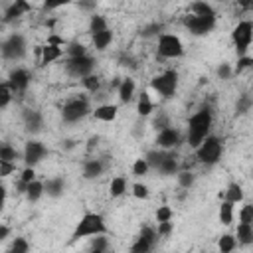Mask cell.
<instances>
[{
    "label": "cell",
    "instance_id": "cell-1",
    "mask_svg": "<svg viewBox=\"0 0 253 253\" xmlns=\"http://www.w3.org/2000/svg\"><path fill=\"white\" fill-rule=\"evenodd\" d=\"M213 125V117L210 107H202L188 119V128H186V142L196 150L208 136Z\"/></svg>",
    "mask_w": 253,
    "mask_h": 253
},
{
    "label": "cell",
    "instance_id": "cell-2",
    "mask_svg": "<svg viewBox=\"0 0 253 253\" xmlns=\"http://www.w3.org/2000/svg\"><path fill=\"white\" fill-rule=\"evenodd\" d=\"M109 233V227L105 223V217L97 211H85L81 215V219L77 221L73 233H71V239L69 243H75L79 239H85V237H97V235H107Z\"/></svg>",
    "mask_w": 253,
    "mask_h": 253
},
{
    "label": "cell",
    "instance_id": "cell-3",
    "mask_svg": "<svg viewBox=\"0 0 253 253\" xmlns=\"http://www.w3.org/2000/svg\"><path fill=\"white\" fill-rule=\"evenodd\" d=\"M221 152H223L221 138L215 136V134H210V136L196 148V158H198V162L204 164V166H213V164L219 162Z\"/></svg>",
    "mask_w": 253,
    "mask_h": 253
},
{
    "label": "cell",
    "instance_id": "cell-4",
    "mask_svg": "<svg viewBox=\"0 0 253 253\" xmlns=\"http://www.w3.org/2000/svg\"><path fill=\"white\" fill-rule=\"evenodd\" d=\"M150 87L162 97V99H172L178 91V71L176 69H166L160 75L150 79Z\"/></svg>",
    "mask_w": 253,
    "mask_h": 253
},
{
    "label": "cell",
    "instance_id": "cell-5",
    "mask_svg": "<svg viewBox=\"0 0 253 253\" xmlns=\"http://www.w3.org/2000/svg\"><path fill=\"white\" fill-rule=\"evenodd\" d=\"M0 51H2V57H4V59H10V61H20V59H24L26 53H28L26 38H24L22 34H18V32L10 34L8 38L2 40Z\"/></svg>",
    "mask_w": 253,
    "mask_h": 253
},
{
    "label": "cell",
    "instance_id": "cell-6",
    "mask_svg": "<svg viewBox=\"0 0 253 253\" xmlns=\"http://www.w3.org/2000/svg\"><path fill=\"white\" fill-rule=\"evenodd\" d=\"M231 40H233V47L237 51L239 57H243L253 42V22L251 20H239L237 26L231 32Z\"/></svg>",
    "mask_w": 253,
    "mask_h": 253
},
{
    "label": "cell",
    "instance_id": "cell-7",
    "mask_svg": "<svg viewBox=\"0 0 253 253\" xmlns=\"http://www.w3.org/2000/svg\"><path fill=\"white\" fill-rule=\"evenodd\" d=\"M91 113V105L85 97H73L61 107V119L65 123H77Z\"/></svg>",
    "mask_w": 253,
    "mask_h": 253
},
{
    "label": "cell",
    "instance_id": "cell-8",
    "mask_svg": "<svg viewBox=\"0 0 253 253\" xmlns=\"http://www.w3.org/2000/svg\"><path fill=\"white\" fill-rule=\"evenodd\" d=\"M95 57L91 55H83V57H67L63 67H65V73L71 75V77H77V79H85L87 75L93 73L95 69Z\"/></svg>",
    "mask_w": 253,
    "mask_h": 253
},
{
    "label": "cell",
    "instance_id": "cell-9",
    "mask_svg": "<svg viewBox=\"0 0 253 253\" xmlns=\"http://www.w3.org/2000/svg\"><path fill=\"white\" fill-rule=\"evenodd\" d=\"M156 49H158V55L166 57V59H176V57L184 55V43L174 34H162L158 38V47Z\"/></svg>",
    "mask_w": 253,
    "mask_h": 253
},
{
    "label": "cell",
    "instance_id": "cell-10",
    "mask_svg": "<svg viewBox=\"0 0 253 253\" xmlns=\"http://www.w3.org/2000/svg\"><path fill=\"white\" fill-rule=\"evenodd\" d=\"M215 22H217V18H200V16H194V14L184 16V20H182L184 28L192 36H206V34H210L215 28Z\"/></svg>",
    "mask_w": 253,
    "mask_h": 253
},
{
    "label": "cell",
    "instance_id": "cell-11",
    "mask_svg": "<svg viewBox=\"0 0 253 253\" xmlns=\"http://www.w3.org/2000/svg\"><path fill=\"white\" fill-rule=\"evenodd\" d=\"M45 154H47V148H45L43 142H40V140H28L26 146H24L22 158H24V164L26 166H36L38 162L43 160Z\"/></svg>",
    "mask_w": 253,
    "mask_h": 253
},
{
    "label": "cell",
    "instance_id": "cell-12",
    "mask_svg": "<svg viewBox=\"0 0 253 253\" xmlns=\"http://www.w3.org/2000/svg\"><path fill=\"white\" fill-rule=\"evenodd\" d=\"M30 79H32V77H30V71H28V69H24V67H16V69L10 71L8 79H4V81L8 83V87L12 89V93L16 95V93H24V91L28 89Z\"/></svg>",
    "mask_w": 253,
    "mask_h": 253
},
{
    "label": "cell",
    "instance_id": "cell-13",
    "mask_svg": "<svg viewBox=\"0 0 253 253\" xmlns=\"http://www.w3.org/2000/svg\"><path fill=\"white\" fill-rule=\"evenodd\" d=\"M180 142H182V134L174 126H168V128H164L156 134V146L160 150H174Z\"/></svg>",
    "mask_w": 253,
    "mask_h": 253
},
{
    "label": "cell",
    "instance_id": "cell-14",
    "mask_svg": "<svg viewBox=\"0 0 253 253\" xmlns=\"http://www.w3.org/2000/svg\"><path fill=\"white\" fill-rule=\"evenodd\" d=\"M32 12V4L26 2V0H14L10 2L6 8H4V14H2V24H10L14 20H18L20 16Z\"/></svg>",
    "mask_w": 253,
    "mask_h": 253
},
{
    "label": "cell",
    "instance_id": "cell-15",
    "mask_svg": "<svg viewBox=\"0 0 253 253\" xmlns=\"http://www.w3.org/2000/svg\"><path fill=\"white\" fill-rule=\"evenodd\" d=\"M22 121H24L26 130L32 132V134L40 132L42 126H43V117H42V113L36 111V109H24V113H22Z\"/></svg>",
    "mask_w": 253,
    "mask_h": 253
},
{
    "label": "cell",
    "instance_id": "cell-16",
    "mask_svg": "<svg viewBox=\"0 0 253 253\" xmlns=\"http://www.w3.org/2000/svg\"><path fill=\"white\" fill-rule=\"evenodd\" d=\"M105 168H107V164L101 158H87V160H83L81 172H83L85 180H95L105 172Z\"/></svg>",
    "mask_w": 253,
    "mask_h": 253
},
{
    "label": "cell",
    "instance_id": "cell-17",
    "mask_svg": "<svg viewBox=\"0 0 253 253\" xmlns=\"http://www.w3.org/2000/svg\"><path fill=\"white\" fill-rule=\"evenodd\" d=\"M117 115H119V107L113 103H103V105L95 107V111H93V117L103 123H113L117 119Z\"/></svg>",
    "mask_w": 253,
    "mask_h": 253
},
{
    "label": "cell",
    "instance_id": "cell-18",
    "mask_svg": "<svg viewBox=\"0 0 253 253\" xmlns=\"http://www.w3.org/2000/svg\"><path fill=\"white\" fill-rule=\"evenodd\" d=\"M158 172L162 176H174V174L180 172L178 170V154L174 150H166V156H164L162 164L158 166Z\"/></svg>",
    "mask_w": 253,
    "mask_h": 253
},
{
    "label": "cell",
    "instance_id": "cell-19",
    "mask_svg": "<svg viewBox=\"0 0 253 253\" xmlns=\"http://www.w3.org/2000/svg\"><path fill=\"white\" fill-rule=\"evenodd\" d=\"M43 186H45V194L49 198H59L65 192V178H61V176L49 178V180L43 182Z\"/></svg>",
    "mask_w": 253,
    "mask_h": 253
},
{
    "label": "cell",
    "instance_id": "cell-20",
    "mask_svg": "<svg viewBox=\"0 0 253 253\" xmlns=\"http://www.w3.org/2000/svg\"><path fill=\"white\" fill-rule=\"evenodd\" d=\"M134 91H136V83H134V79L132 77H125L123 79V83H121V87H119V101L121 103H130L132 101V97H134Z\"/></svg>",
    "mask_w": 253,
    "mask_h": 253
},
{
    "label": "cell",
    "instance_id": "cell-21",
    "mask_svg": "<svg viewBox=\"0 0 253 253\" xmlns=\"http://www.w3.org/2000/svg\"><path fill=\"white\" fill-rule=\"evenodd\" d=\"M63 55V47H57V45H42V57H40V65H47L55 59H59Z\"/></svg>",
    "mask_w": 253,
    "mask_h": 253
},
{
    "label": "cell",
    "instance_id": "cell-22",
    "mask_svg": "<svg viewBox=\"0 0 253 253\" xmlns=\"http://www.w3.org/2000/svg\"><path fill=\"white\" fill-rule=\"evenodd\" d=\"M243 188H241V184H237V182H229L227 184V188H225V192H223V200H227V202H231L233 206L235 204H241L243 202Z\"/></svg>",
    "mask_w": 253,
    "mask_h": 253
},
{
    "label": "cell",
    "instance_id": "cell-23",
    "mask_svg": "<svg viewBox=\"0 0 253 253\" xmlns=\"http://www.w3.org/2000/svg\"><path fill=\"white\" fill-rule=\"evenodd\" d=\"M152 111H154V103H152L148 91H142L136 101V113H138V117H148V115H152Z\"/></svg>",
    "mask_w": 253,
    "mask_h": 253
},
{
    "label": "cell",
    "instance_id": "cell-24",
    "mask_svg": "<svg viewBox=\"0 0 253 253\" xmlns=\"http://www.w3.org/2000/svg\"><path fill=\"white\" fill-rule=\"evenodd\" d=\"M235 239L239 245H253V225L251 223H239L235 231Z\"/></svg>",
    "mask_w": 253,
    "mask_h": 253
},
{
    "label": "cell",
    "instance_id": "cell-25",
    "mask_svg": "<svg viewBox=\"0 0 253 253\" xmlns=\"http://www.w3.org/2000/svg\"><path fill=\"white\" fill-rule=\"evenodd\" d=\"M190 10H192V14H194V16H200V18H217V16H215L213 6H211V4H208V2H204V0L194 2V4L190 6Z\"/></svg>",
    "mask_w": 253,
    "mask_h": 253
},
{
    "label": "cell",
    "instance_id": "cell-26",
    "mask_svg": "<svg viewBox=\"0 0 253 253\" xmlns=\"http://www.w3.org/2000/svg\"><path fill=\"white\" fill-rule=\"evenodd\" d=\"M45 194V186H43V182H40V180H34L32 184H28V190H26V200L28 202H38L42 196Z\"/></svg>",
    "mask_w": 253,
    "mask_h": 253
},
{
    "label": "cell",
    "instance_id": "cell-27",
    "mask_svg": "<svg viewBox=\"0 0 253 253\" xmlns=\"http://www.w3.org/2000/svg\"><path fill=\"white\" fill-rule=\"evenodd\" d=\"M217 217H219V223L221 225H231V221H233V204L227 202V200H221Z\"/></svg>",
    "mask_w": 253,
    "mask_h": 253
},
{
    "label": "cell",
    "instance_id": "cell-28",
    "mask_svg": "<svg viewBox=\"0 0 253 253\" xmlns=\"http://www.w3.org/2000/svg\"><path fill=\"white\" fill-rule=\"evenodd\" d=\"M162 34H166L164 32V24L162 22H150V24H146L142 30H140V38H160Z\"/></svg>",
    "mask_w": 253,
    "mask_h": 253
},
{
    "label": "cell",
    "instance_id": "cell-29",
    "mask_svg": "<svg viewBox=\"0 0 253 253\" xmlns=\"http://www.w3.org/2000/svg\"><path fill=\"white\" fill-rule=\"evenodd\" d=\"M105 30H109L105 16H101V14H91V18H89V32H91V36L101 34V32H105Z\"/></svg>",
    "mask_w": 253,
    "mask_h": 253
},
{
    "label": "cell",
    "instance_id": "cell-30",
    "mask_svg": "<svg viewBox=\"0 0 253 253\" xmlns=\"http://www.w3.org/2000/svg\"><path fill=\"white\" fill-rule=\"evenodd\" d=\"M91 38H93V45H95V49L103 51V49H107V47L111 45V42H113V32H111V30H105V32L95 34V36H91Z\"/></svg>",
    "mask_w": 253,
    "mask_h": 253
},
{
    "label": "cell",
    "instance_id": "cell-31",
    "mask_svg": "<svg viewBox=\"0 0 253 253\" xmlns=\"http://www.w3.org/2000/svg\"><path fill=\"white\" fill-rule=\"evenodd\" d=\"M125 192H126V180H125L123 176H115V178L111 180V184H109V194H111V198H121Z\"/></svg>",
    "mask_w": 253,
    "mask_h": 253
},
{
    "label": "cell",
    "instance_id": "cell-32",
    "mask_svg": "<svg viewBox=\"0 0 253 253\" xmlns=\"http://www.w3.org/2000/svg\"><path fill=\"white\" fill-rule=\"evenodd\" d=\"M164 156H166V150H160V148H152V150H148V152L144 154V158H146L148 166H150V168H154V170H158V166L162 164Z\"/></svg>",
    "mask_w": 253,
    "mask_h": 253
},
{
    "label": "cell",
    "instance_id": "cell-33",
    "mask_svg": "<svg viewBox=\"0 0 253 253\" xmlns=\"http://www.w3.org/2000/svg\"><path fill=\"white\" fill-rule=\"evenodd\" d=\"M235 245H237V239H235V235H231V233H223V235L217 239V249H219V253H231V251L235 249Z\"/></svg>",
    "mask_w": 253,
    "mask_h": 253
},
{
    "label": "cell",
    "instance_id": "cell-34",
    "mask_svg": "<svg viewBox=\"0 0 253 253\" xmlns=\"http://www.w3.org/2000/svg\"><path fill=\"white\" fill-rule=\"evenodd\" d=\"M6 253H30V243L26 237H14V241L10 243V247L6 249Z\"/></svg>",
    "mask_w": 253,
    "mask_h": 253
},
{
    "label": "cell",
    "instance_id": "cell-35",
    "mask_svg": "<svg viewBox=\"0 0 253 253\" xmlns=\"http://www.w3.org/2000/svg\"><path fill=\"white\" fill-rule=\"evenodd\" d=\"M176 180H178V186H180V188L190 190V188L194 186V182H196V176H194L190 170H180V172L176 174Z\"/></svg>",
    "mask_w": 253,
    "mask_h": 253
},
{
    "label": "cell",
    "instance_id": "cell-36",
    "mask_svg": "<svg viewBox=\"0 0 253 253\" xmlns=\"http://www.w3.org/2000/svg\"><path fill=\"white\" fill-rule=\"evenodd\" d=\"M65 55L67 57H83V55H87V47L81 42H71L65 47Z\"/></svg>",
    "mask_w": 253,
    "mask_h": 253
},
{
    "label": "cell",
    "instance_id": "cell-37",
    "mask_svg": "<svg viewBox=\"0 0 253 253\" xmlns=\"http://www.w3.org/2000/svg\"><path fill=\"white\" fill-rule=\"evenodd\" d=\"M16 158H18V150L8 142H4L0 146V162H16Z\"/></svg>",
    "mask_w": 253,
    "mask_h": 253
},
{
    "label": "cell",
    "instance_id": "cell-38",
    "mask_svg": "<svg viewBox=\"0 0 253 253\" xmlns=\"http://www.w3.org/2000/svg\"><path fill=\"white\" fill-rule=\"evenodd\" d=\"M251 107H253V97L245 93V95H241V97L237 99V103H235V115H245Z\"/></svg>",
    "mask_w": 253,
    "mask_h": 253
},
{
    "label": "cell",
    "instance_id": "cell-39",
    "mask_svg": "<svg viewBox=\"0 0 253 253\" xmlns=\"http://www.w3.org/2000/svg\"><path fill=\"white\" fill-rule=\"evenodd\" d=\"M81 85H83L89 93H97V91L101 89V79H99V75L91 73V75H87L85 79H81Z\"/></svg>",
    "mask_w": 253,
    "mask_h": 253
},
{
    "label": "cell",
    "instance_id": "cell-40",
    "mask_svg": "<svg viewBox=\"0 0 253 253\" xmlns=\"http://www.w3.org/2000/svg\"><path fill=\"white\" fill-rule=\"evenodd\" d=\"M152 243H148L146 239H142V237H136L134 239V243L130 245V249H128V253H150L152 251Z\"/></svg>",
    "mask_w": 253,
    "mask_h": 253
},
{
    "label": "cell",
    "instance_id": "cell-41",
    "mask_svg": "<svg viewBox=\"0 0 253 253\" xmlns=\"http://www.w3.org/2000/svg\"><path fill=\"white\" fill-rule=\"evenodd\" d=\"M148 170H150V166H148L146 158H136V160H134V164H132V176H136V178L146 176Z\"/></svg>",
    "mask_w": 253,
    "mask_h": 253
},
{
    "label": "cell",
    "instance_id": "cell-42",
    "mask_svg": "<svg viewBox=\"0 0 253 253\" xmlns=\"http://www.w3.org/2000/svg\"><path fill=\"white\" fill-rule=\"evenodd\" d=\"M138 237H142V239H146L148 243H152V245H156V241H158V231L152 227V225H142V229H140V233H138Z\"/></svg>",
    "mask_w": 253,
    "mask_h": 253
},
{
    "label": "cell",
    "instance_id": "cell-43",
    "mask_svg": "<svg viewBox=\"0 0 253 253\" xmlns=\"http://www.w3.org/2000/svg\"><path fill=\"white\" fill-rule=\"evenodd\" d=\"M12 89L8 87V83L6 81H2V85H0V109H6L8 105H10V101H12Z\"/></svg>",
    "mask_w": 253,
    "mask_h": 253
},
{
    "label": "cell",
    "instance_id": "cell-44",
    "mask_svg": "<svg viewBox=\"0 0 253 253\" xmlns=\"http://www.w3.org/2000/svg\"><path fill=\"white\" fill-rule=\"evenodd\" d=\"M132 196H134L136 200H148L150 190H148L146 184H142V182H134V184H132Z\"/></svg>",
    "mask_w": 253,
    "mask_h": 253
},
{
    "label": "cell",
    "instance_id": "cell-45",
    "mask_svg": "<svg viewBox=\"0 0 253 253\" xmlns=\"http://www.w3.org/2000/svg\"><path fill=\"white\" fill-rule=\"evenodd\" d=\"M251 67H253V57L251 55H243V57L237 59V65L233 67V75H239V73H243L245 69H251Z\"/></svg>",
    "mask_w": 253,
    "mask_h": 253
},
{
    "label": "cell",
    "instance_id": "cell-46",
    "mask_svg": "<svg viewBox=\"0 0 253 253\" xmlns=\"http://www.w3.org/2000/svg\"><path fill=\"white\" fill-rule=\"evenodd\" d=\"M215 75H217L219 79L227 81V79H231V77H233V67H231L227 61H221V63L217 65V69H215Z\"/></svg>",
    "mask_w": 253,
    "mask_h": 253
},
{
    "label": "cell",
    "instance_id": "cell-47",
    "mask_svg": "<svg viewBox=\"0 0 253 253\" xmlns=\"http://www.w3.org/2000/svg\"><path fill=\"white\" fill-rule=\"evenodd\" d=\"M172 215H174V211H172L170 206H160V208L156 210V213H154V217H156L158 223H162V221H172Z\"/></svg>",
    "mask_w": 253,
    "mask_h": 253
},
{
    "label": "cell",
    "instance_id": "cell-48",
    "mask_svg": "<svg viewBox=\"0 0 253 253\" xmlns=\"http://www.w3.org/2000/svg\"><path fill=\"white\" fill-rule=\"evenodd\" d=\"M239 223H251L253 225V204H245L239 210Z\"/></svg>",
    "mask_w": 253,
    "mask_h": 253
},
{
    "label": "cell",
    "instance_id": "cell-49",
    "mask_svg": "<svg viewBox=\"0 0 253 253\" xmlns=\"http://www.w3.org/2000/svg\"><path fill=\"white\" fill-rule=\"evenodd\" d=\"M152 126H154L158 132L164 130V128H168V126H170V119H168V115L158 113V117H154V121H152Z\"/></svg>",
    "mask_w": 253,
    "mask_h": 253
},
{
    "label": "cell",
    "instance_id": "cell-50",
    "mask_svg": "<svg viewBox=\"0 0 253 253\" xmlns=\"http://www.w3.org/2000/svg\"><path fill=\"white\" fill-rule=\"evenodd\" d=\"M91 249H97V251L107 253V249H109V241H107V237H105V235H97V237H93V239H91Z\"/></svg>",
    "mask_w": 253,
    "mask_h": 253
},
{
    "label": "cell",
    "instance_id": "cell-51",
    "mask_svg": "<svg viewBox=\"0 0 253 253\" xmlns=\"http://www.w3.org/2000/svg\"><path fill=\"white\" fill-rule=\"evenodd\" d=\"M20 180L26 182V184H32L36 180V168L34 166H26L22 172H20Z\"/></svg>",
    "mask_w": 253,
    "mask_h": 253
},
{
    "label": "cell",
    "instance_id": "cell-52",
    "mask_svg": "<svg viewBox=\"0 0 253 253\" xmlns=\"http://www.w3.org/2000/svg\"><path fill=\"white\" fill-rule=\"evenodd\" d=\"M172 221H162V223H158V227H156V231H158V235L160 237H168L170 233H172Z\"/></svg>",
    "mask_w": 253,
    "mask_h": 253
},
{
    "label": "cell",
    "instance_id": "cell-53",
    "mask_svg": "<svg viewBox=\"0 0 253 253\" xmlns=\"http://www.w3.org/2000/svg\"><path fill=\"white\" fill-rule=\"evenodd\" d=\"M45 43H47V45H57V47H63V45H67V42H65L61 36H57V34H49Z\"/></svg>",
    "mask_w": 253,
    "mask_h": 253
},
{
    "label": "cell",
    "instance_id": "cell-54",
    "mask_svg": "<svg viewBox=\"0 0 253 253\" xmlns=\"http://www.w3.org/2000/svg\"><path fill=\"white\" fill-rule=\"evenodd\" d=\"M16 170V162H0V176L6 178Z\"/></svg>",
    "mask_w": 253,
    "mask_h": 253
},
{
    "label": "cell",
    "instance_id": "cell-55",
    "mask_svg": "<svg viewBox=\"0 0 253 253\" xmlns=\"http://www.w3.org/2000/svg\"><path fill=\"white\" fill-rule=\"evenodd\" d=\"M119 61H121V65H125V67H130V69L136 67V61H134V57H130V55H125V53H123Z\"/></svg>",
    "mask_w": 253,
    "mask_h": 253
},
{
    "label": "cell",
    "instance_id": "cell-56",
    "mask_svg": "<svg viewBox=\"0 0 253 253\" xmlns=\"http://www.w3.org/2000/svg\"><path fill=\"white\" fill-rule=\"evenodd\" d=\"M8 237H10V227L6 223H2L0 225V241H6Z\"/></svg>",
    "mask_w": 253,
    "mask_h": 253
},
{
    "label": "cell",
    "instance_id": "cell-57",
    "mask_svg": "<svg viewBox=\"0 0 253 253\" xmlns=\"http://www.w3.org/2000/svg\"><path fill=\"white\" fill-rule=\"evenodd\" d=\"M26 190H28V184H26V182H22V180L18 178V182H16V192L26 196Z\"/></svg>",
    "mask_w": 253,
    "mask_h": 253
},
{
    "label": "cell",
    "instance_id": "cell-58",
    "mask_svg": "<svg viewBox=\"0 0 253 253\" xmlns=\"http://www.w3.org/2000/svg\"><path fill=\"white\" fill-rule=\"evenodd\" d=\"M237 4H239L243 10H253V2H245V0H239Z\"/></svg>",
    "mask_w": 253,
    "mask_h": 253
},
{
    "label": "cell",
    "instance_id": "cell-59",
    "mask_svg": "<svg viewBox=\"0 0 253 253\" xmlns=\"http://www.w3.org/2000/svg\"><path fill=\"white\" fill-rule=\"evenodd\" d=\"M79 6H81L83 10H95V6H97V4H93V2H89V4H79Z\"/></svg>",
    "mask_w": 253,
    "mask_h": 253
},
{
    "label": "cell",
    "instance_id": "cell-60",
    "mask_svg": "<svg viewBox=\"0 0 253 253\" xmlns=\"http://www.w3.org/2000/svg\"><path fill=\"white\" fill-rule=\"evenodd\" d=\"M65 142V148H73L75 144H73V140H63Z\"/></svg>",
    "mask_w": 253,
    "mask_h": 253
},
{
    "label": "cell",
    "instance_id": "cell-61",
    "mask_svg": "<svg viewBox=\"0 0 253 253\" xmlns=\"http://www.w3.org/2000/svg\"><path fill=\"white\" fill-rule=\"evenodd\" d=\"M87 253H103V251H97V249H89Z\"/></svg>",
    "mask_w": 253,
    "mask_h": 253
}]
</instances>
